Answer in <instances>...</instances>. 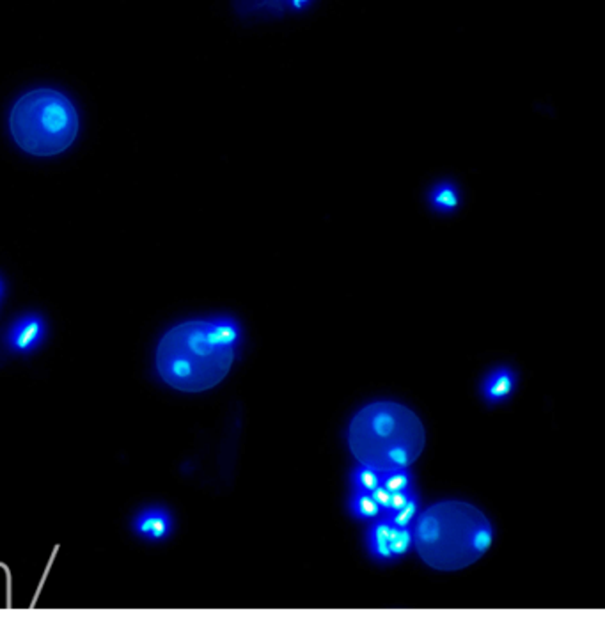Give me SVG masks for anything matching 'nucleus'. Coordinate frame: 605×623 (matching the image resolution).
<instances>
[{"label": "nucleus", "instance_id": "nucleus-1", "mask_svg": "<svg viewBox=\"0 0 605 623\" xmlns=\"http://www.w3.org/2000/svg\"><path fill=\"white\" fill-rule=\"evenodd\" d=\"M240 345L242 327L231 316L188 320L160 337L154 370L176 391L203 393L229 375Z\"/></svg>", "mask_w": 605, "mask_h": 623}, {"label": "nucleus", "instance_id": "nucleus-2", "mask_svg": "<svg viewBox=\"0 0 605 623\" xmlns=\"http://www.w3.org/2000/svg\"><path fill=\"white\" fill-rule=\"evenodd\" d=\"M419 558L435 570H461L483 558L493 542L486 515L465 501H441L427 508L412 524Z\"/></svg>", "mask_w": 605, "mask_h": 623}, {"label": "nucleus", "instance_id": "nucleus-3", "mask_svg": "<svg viewBox=\"0 0 605 623\" xmlns=\"http://www.w3.org/2000/svg\"><path fill=\"white\" fill-rule=\"evenodd\" d=\"M425 427L405 405L373 402L348 425L346 443L353 459L378 472L410 468L425 450Z\"/></svg>", "mask_w": 605, "mask_h": 623}, {"label": "nucleus", "instance_id": "nucleus-4", "mask_svg": "<svg viewBox=\"0 0 605 623\" xmlns=\"http://www.w3.org/2000/svg\"><path fill=\"white\" fill-rule=\"evenodd\" d=\"M9 132L16 146L29 155H61L79 136V112L61 91L32 89L12 104Z\"/></svg>", "mask_w": 605, "mask_h": 623}, {"label": "nucleus", "instance_id": "nucleus-5", "mask_svg": "<svg viewBox=\"0 0 605 623\" xmlns=\"http://www.w3.org/2000/svg\"><path fill=\"white\" fill-rule=\"evenodd\" d=\"M366 545L375 561L384 565L398 561L414 545L412 527L394 526L384 515H380L366 531Z\"/></svg>", "mask_w": 605, "mask_h": 623}, {"label": "nucleus", "instance_id": "nucleus-6", "mask_svg": "<svg viewBox=\"0 0 605 623\" xmlns=\"http://www.w3.org/2000/svg\"><path fill=\"white\" fill-rule=\"evenodd\" d=\"M46 337V321L37 312L20 316L7 332V346L16 353H30L37 350Z\"/></svg>", "mask_w": 605, "mask_h": 623}, {"label": "nucleus", "instance_id": "nucleus-7", "mask_svg": "<svg viewBox=\"0 0 605 623\" xmlns=\"http://www.w3.org/2000/svg\"><path fill=\"white\" fill-rule=\"evenodd\" d=\"M174 527V520L170 517V513L165 508L154 506V508H146L143 511L137 513V517L134 519V531L148 540H165Z\"/></svg>", "mask_w": 605, "mask_h": 623}, {"label": "nucleus", "instance_id": "nucleus-8", "mask_svg": "<svg viewBox=\"0 0 605 623\" xmlns=\"http://www.w3.org/2000/svg\"><path fill=\"white\" fill-rule=\"evenodd\" d=\"M517 380H518V377L511 368H508V366L495 368L483 380L481 393L488 403H492V405L502 403V402L510 400L511 395L515 393Z\"/></svg>", "mask_w": 605, "mask_h": 623}, {"label": "nucleus", "instance_id": "nucleus-9", "mask_svg": "<svg viewBox=\"0 0 605 623\" xmlns=\"http://www.w3.org/2000/svg\"><path fill=\"white\" fill-rule=\"evenodd\" d=\"M430 206L441 213H452L460 206V190L456 183L444 179L439 181L428 194Z\"/></svg>", "mask_w": 605, "mask_h": 623}, {"label": "nucleus", "instance_id": "nucleus-10", "mask_svg": "<svg viewBox=\"0 0 605 623\" xmlns=\"http://www.w3.org/2000/svg\"><path fill=\"white\" fill-rule=\"evenodd\" d=\"M348 511L357 520H375L384 513V510L378 506L373 495L369 492L361 490H352L348 497Z\"/></svg>", "mask_w": 605, "mask_h": 623}, {"label": "nucleus", "instance_id": "nucleus-11", "mask_svg": "<svg viewBox=\"0 0 605 623\" xmlns=\"http://www.w3.org/2000/svg\"><path fill=\"white\" fill-rule=\"evenodd\" d=\"M419 508H421V497L419 494L416 492L409 501L407 504H403L402 508L394 510V511H384L382 515L393 522L394 526H400V527H412L414 520L418 519L419 515Z\"/></svg>", "mask_w": 605, "mask_h": 623}, {"label": "nucleus", "instance_id": "nucleus-12", "mask_svg": "<svg viewBox=\"0 0 605 623\" xmlns=\"http://www.w3.org/2000/svg\"><path fill=\"white\" fill-rule=\"evenodd\" d=\"M350 483H352V490L373 492L377 486L382 485V472H378L375 469L366 468V466H359L352 470Z\"/></svg>", "mask_w": 605, "mask_h": 623}, {"label": "nucleus", "instance_id": "nucleus-13", "mask_svg": "<svg viewBox=\"0 0 605 623\" xmlns=\"http://www.w3.org/2000/svg\"><path fill=\"white\" fill-rule=\"evenodd\" d=\"M382 486H385L391 492H402V490L412 488L416 486L414 472L409 468L382 472Z\"/></svg>", "mask_w": 605, "mask_h": 623}, {"label": "nucleus", "instance_id": "nucleus-14", "mask_svg": "<svg viewBox=\"0 0 605 623\" xmlns=\"http://www.w3.org/2000/svg\"><path fill=\"white\" fill-rule=\"evenodd\" d=\"M371 495H373V499L378 503V506L382 508V510H387L389 506H391V497H393V492L391 490H387L385 486H377L373 492H369Z\"/></svg>", "mask_w": 605, "mask_h": 623}, {"label": "nucleus", "instance_id": "nucleus-15", "mask_svg": "<svg viewBox=\"0 0 605 623\" xmlns=\"http://www.w3.org/2000/svg\"><path fill=\"white\" fill-rule=\"evenodd\" d=\"M292 4H294L297 9H302L303 5L309 4V0H292Z\"/></svg>", "mask_w": 605, "mask_h": 623}, {"label": "nucleus", "instance_id": "nucleus-16", "mask_svg": "<svg viewBox=\"0 0 605 623\" xmlns=\"http://www.w3.org/2000/svg\"><path fill=\"white\" fill-rule=\"evenodd\" d=\"M2 294H4V283H2V279H0V299H2Z\"/></svg>", "mask_w": 605, "mask_h": 623}]
</instances>
